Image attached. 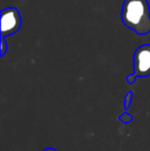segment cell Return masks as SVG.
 Listing matches in <instances>:
<instances>
[{"mask_svg":"<svg viewBox=\"0 0 150 151\" xmlns=\"http://www.w3.org/2000/svg\"><path fill=\"white\" fill-rule=\"evenodd\" d=\"M134 73L138 77L150 76V44L139 46L134 52Z\"/></svg>","mask_w":150,"mask_h":151,"instance_id":"obj_3","label":"cell"},{"mask_svg":"<svg viewBox=\"0 0 150 151\" xmlns=\"http://www.w3.org/2000/svg\"><path fill=\"white\" fill-rule=\"evenodd\" d=\"M42 151H57V150L54 149V148H45V149H43Z\"/></svg>","mask_w":150,"mask_h":151,"instance_id":"obj_8","label":"cell"},{"mask_svg":"<svg viewBox=\"0 0 150 151\" xmlns=\"http://www.w3.org/2000/svg\"><path fill=\"white\" fill-rule=\"evenodd\" d=\"M7 50H8V45L5 40V37H1V52H0V56L4 57V55L6 54Z\"/></svg>","mask_w":150,"mask_h":151,"instance_id":"obj_6","label":"cell"},{"mask_svg":"<svg viewBox=\"0 0 150 151\" xmlns=\"http://www.w3.org/2000/svg\"><path fill=\"white\" fill-rule=\"evenodd\" d=\"M133 96H134V93L132 91H128L124 97V109L128 110L130 108L131 104H132V99H133Z\"/></svg>","mask_w":150,"mask_h":151,"instance_id":"obj_4","label":"cell"},{"mask_svg":"<svg viewBox=\"0 0 150 151\" xmlns=\"http://www.w3.org/2000/svg\"><path fill=\"white\" fill-rule=\"evenodd\" d=\"M1 37H7L16 34L22 26L20 12L16 7H6L1 10Z\"/></svg>","mask_w":150,"mask_h":151,"instance_id":"obj_2","label":"cell"},{"mask_svg":"<svg viewBox=\"0 0 150 151\" xmlns=\"http://www.w3.org/2000/svg\"><path fill=\"white\" fill-rule=\"evenodd\" d=\"M119 120H120V122H122V123H128V122H131V121L133 120V116L131 115V114H128V113H122L121 115H119Z\"/></svg>","mask_w":150,"mask_h":151,"instance_id":"obj_5","label":"cell"},{"mask_svg":"<svg viewBox=\"0 0 150 151\" xmlns=\"http://www.w3.org/2000/svg\"><path fill=\"white\" fill-rule=\"evenodd\" d=\"M138 78V76L136 75V74L133 72L132 74H130V75H128V77H126V82H128V84H133L135 81H136V79Z\"/></svg>","mask_w":150,"mask_h":151,"instance_id":"obj_7","label":"cell"},{"mask_svg":"<svg viewBox=\"0 0 150 151\" xmlns=\"http://www.w3.org/2000/svg\"><path fill=\"white\" fill-rule=\"evenodd\" d=\"M120 19L124 26L138 35L150 33V6L147 0H124Z\"/></svg>","mask_w":150,"mask_h":151,"instance_id":"obj_1","label":"cell"}]
</instances>
